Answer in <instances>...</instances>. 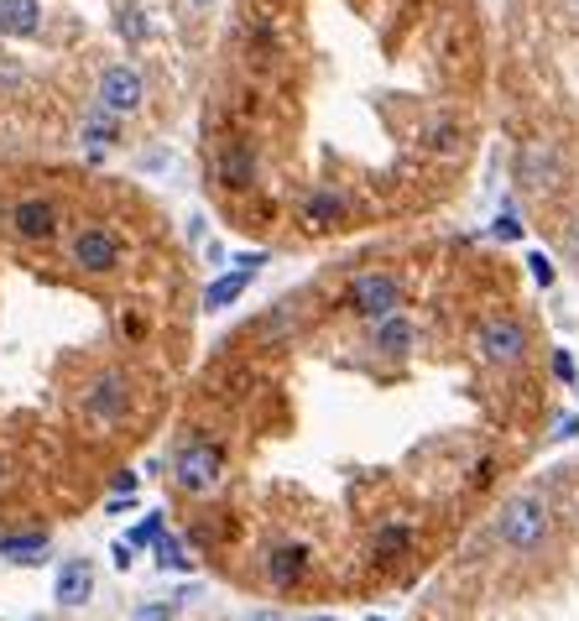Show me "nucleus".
<instances>
[{"mask_svg":"<svg viewBox=\"0 0 579 621\" xmlns=\"http://www.w3.org/2000/svg\"><path fill=\"white\" fill-rule=\"evenodd\" d=\"M548 506H543L538 497H512L506 506H501L496 518V538L512 548V554H538L543 543H548Z\"/></svg>","mask_w":579,"mask_h":621,"instance_id":"nucleus-1","label":"nucleus"},{"mask_svg":"<svg viewBox=\"0 0 579 621\" xmlns=\"http://www.w3.org/2000/svg\"><path fill=\"white\" fill-rule=\"evenodd\" d=\"M68 261L89 272V277H110L120 272V261H125V241H120L110 225H84L79 236L68 241Z\"/></svg>","mask_w":579,"mask_h":621,"instance_id":"nucleus-2","label":"nucleus"},{"mask_svg":"<svg viewBox=\"0 0 579 621\" xmlns=\"http://www.w3.org/2000/svg\"><path fill=\"white\" fill-rule=\"evenodd\" d=\"M345 308L360 319H386L402 308V282L392 272H356L345 287Z\"/></svg>","mask_w":579,"mask_h":621,"instance_id":"nucleus-3","label":"nucleus"},{"mask_svg":"<svg viewBox=\"0 0 579 621\" xmlns=\"http://www.w3.org/2000/svg\"><path fill=\"white\" fill-rule=\"evenodd\" d=\"M173 481H178L188 497H209V491L225 481V449L220 444H209V439L178 449V460H173Z\"/></svg>","mask_w":579,"mask_h":621,"instance_id":"nucleus-4","label":"nucleus"},{"mask_svg":"<svg viewBox=\"0 0 579 621\" xmlns=\"http://www.w3.org/2000/svg\"><path fill=\"white\" fill-rule=\"evenodd\" d=\"M95 105H105L110 116H136L141 105H146V74H141L136 63H110L95 84Z\"/></svg>","mask_w":579,"mask_h":621,"instance_id":"nucleus-5","label":"nucleus"},{"mask_svg":"<svg viewBox=\"0 0 579 621\" xmlns=\"http://www.w3.org/2000/svg\"><path fill=\"white\" fill-rule=\"evenodd\" d=\"M84 418H95L100 428H110V423L125 418V407H131V377L125 371H100V377L84 386Z\"/></svg>","mask_w":579,"mask_h":621,"instance_id":"nucleus-6","label":"nucleus"},{"mask_svg":"<svg viewBox=\"0 0 579 621\" xmlns=\"http://www.w3.org/2000/svg\"><path fill=\"white\" fill-rule=\"evenodd\" d=\"M476 350L491 366H517L522 356H527V329H522L517 319H506V314H491V319H480V329H476Z\"/></svg>","mask_w":579,"mask_h":621,"instance_id":"nucleus-7","label":"nucleus"},{"mask_svg":"<svg viewBox=\"0 0 579 621\" xmlns=\"http://www.w3.org/2000/svg\"><path fill=\"white\" fill-rule=\"evenodd\" d=\"M564 178V152L554 141H527L517 152V183L527 194H548V188H559Z\"/></svg>","mask_w":579,"mask_h":621,"instance_id":"nucleus-8","label":"nucleus"},{"mask_svg":"<svg viewBox=\"0 0 579 621\" xmlns=\"http://www.w3.org/2000/svg\"><path fill=\"white\" fill-rule=\"evenodd\" d=\"M11 230H17V241L26 246H47V241H58V230H63V215H58V204L53 199H21L11 204Z\"/></svg>","mask_w":579,"mask_h":621,"instance_id":"nucleus-9","label":"nucleus"},{"mask_svg":"<svg viewBox=\"0 0 579 621\" xmlns=\"http://www.w3.org/2000/svg\"><path fill=\"white\" fill-rule=\"evenodd\" d=\"M120 116H110L105 105H95V110H84V121H79V146H84V157L89 162H105V152H116L120 146Z\"/></svg>","mask_w":579,"mask_h":621,"instance_id":"nucleus-10","label":"nucleus"},{"mask_svg":"<svg viewBox=\"0 0 579 621\" xmlns=\"http://www.w3.org/2000/svg\"><path fill=\"white\" fill-rule=\"evenodd\" d=\"M89 596H95V564L89 559H63L58 580H53V601H58L63 611H79Z\"/></svg>","mask_w":579,"mask_h":621,"instance_id":"nucleus-11","label":"nucleus"},{"mask_svg":"<svg viewBox=\"0 0 579 621\" xmlns=\"http://www.w3.org/2000/svg\"><path fill=\"white\" fill-rule=\"evenodd\" d=\"M371 345H376L381 356H392V361H397V356H407V350H413V345H418V324L407 319V314H386V319H371Z\"/></svg>","mask_w":579,"mask_h":621,"instance_id":"nucleus-12","label":"nucleus"},{"mask_svg":"<svg viewBox=\"0 0 579 621\" xmlns=\"http://www.w3.org/2000/svg\"><path fill=\"white\" fill-rule=\"evenodd\" d=\"M215 173H220L225 188H251L256 183V152H251V141H230L220 157H215Z\"/></svg>","mask_w":579,"mask_h":621,"instance_id":"nucleus-13","label":"nucleus"},{"mask_svg":"<svg viewBox=\"0 0 579 621\" xmlns=\"http://www.w3.org/2000/svg\"><path fill=\"white\" fill-rule=\"evenodd\" d=\"M42 32V0H0V37H37Z\"/></svg>","mask_w":579,"mask_h":621,"instance_id":"nucleus-14","label":"nucleus"},{"mask_svg":"<svg viewBox=\"0 0 579 621\" xmlns=\"http://www.w3.org/2000/svg\"><path fill=\"white\" fill-rule=\"evenodd\" d=\"M345 215H350V204H345V194H335V188H314V194L303 199V225H308V230H335Z\"/></svg>","mask_w":579,"mask_h":621,"instance_id":"nucleus-15","label":"nucleus"},{"mask_svg":"<svg viewBox=\"0 0 579 621\" xmlns=\"http://www.w3.org/2000/svg\"><path fill=\"white\" fill-rule=\"evenodd\" d=\"M266 575H272L277 590L298 585L303 575H308V548H303V543H277V548L266 554Z\"/></svg>","mask_w":579,"mask_h":621,"instance_id":"nucleus-16","label":"nucleus"},{"mask_svg":"<svg viewBox=\"0 0 579 621\" xmlns=\"http://www.w3.org/2000/svg\"><path fill=\"white\" fill-rule=\"evenodd\" d=\"M251 277H256V272H245V266H236V272H220V277H215L209 287H204V308H209V314H220V308H230V303H236L240 293L251 287Z\"/></svg>","mask_w":579,"mask_h":621,"instance_id":"nucleus-17","label":"nucleus"},{"mask_svg":"<svg viewBox=\"0 0 579 621\" xmlns=\"http://www.w3.org/2000/svg\"><path fill=\"white\" fill-rule=\"evenodd\" d=\"M0 554H6V559H21V564L47 559V533H6V538H0Z\"/></svg>","mask_w":579,"mask_h":621,"instance_id":"nucleus-18","label":"nucleus"},{"mask_svg":"<svg viewBox=\"0 0 579 621\" xmlns=\"http://www.w3.org/2000/svg\"><path fill=\"white\" fill-rule=\"evenodd\" d=\"M116 32L125 42H131V47H141V42H146V32H152V26H146V11H141L136 0H120V11H116Z\"/></svg>","mask_w":579,"mask_h":621,"instance_id":"nucleus-19","label":"nucleus"},{"mask_svg":"<svg viewBox=\"0 0 579 621\" xmlns=\"http://www.w3.org/2000/svg\"><path fill=\"white\" fill-rule=\"evenodd\" d=\"M407 543H413V527H407V522H386L371 548H376V559H402V554H407Z\"/></svg>","mask_w":579,"mask_h":621,"instance_id":"nucleus-20","label":"nucleus"},{"mask_svg":"<svg viewBox=\"0 0 579 621\" xmlns=\"http://www.w3.org/2000/svg\"><path fill=\"white\" fill-rule=\"evenodd\" d=\"M157 569H194V559L183 554V543L173 533H157Z\"/></svg>","mask_w":579,"mask_h":621,"instance_id":"nucleus-21","label":"nucleus"},{"mask_svg":"<svg viewBox=\"0 0 579 621\" xmlns=\"http://www.w3.org/2000/svg\"><path fill=\"white\" fill-rule=\"evenodd\" d=\"M188 596H194V590H183L178 601H167V606H141V611H136V621H173V617H178V606L188 601Z\"/></svg>","mask_w":579,"mask_h":621,"instance_id":"nucleus-22","label":"nucleus"},{"mask_svg":"<svg viewBox=\"0 0 579 621\" xmlns=\"http://www.w3.org/2000/svg\"><path fill=\"white\" fill-rule=\"evenodd\" d=\"M527 272H533V282H538V287H554V261L543 257V251H533V257H527Z\"/></svg>","mask_w":579,"mask_h":621,"instance_id":"nucleus-23","label":"nucleus"},{"mask_svg":"<svg viewBox=\"0 0 579 621\" xmlns=\"http://www.w3.org/2000/svg\"><path fill=\"white\" fill-rule=\"evenodd\" d=\"M157 533H162V518H146L136 533H125V543H131V548H141V543H157Z\"/></svg>","mask_w":579,"mask_h":621,"instance_id":"nucleus-24","label":"nucleus"},{"mask_svg":"<svg viewBox=\"0 0 579 621\" xmlns=\"http://www.w3.org/2000/svg\"><path fill=\"white\" fill-rule=\"evenodd\" d=\"M554 371H559L564 381H575L579 371H575V356H569V350H554Z\"/></svg>","mask_w":579,"mask_h":621,"instance_id":"nucleus-25","label":"nucleus"},{"mask_svg":"<svg viewBox=\"0 0 579 621\" xmlns=\"http://www.w3.org/2000/svg\"><path fill=\"white\" fill-rule=\"evenodd\" d=\"M266 261H272V257H266V251H240V257H236V266H245V272H261Z\"/></svg>","mask_w":579,"mask_h":621,"instance_id":"nucleus-26","label":"nucleus"},{"mask_svg":"<svg viewBox=\"0 0 579 621\" xmlns=\"http://www.w3.org/2000/svg\"><path fill=\"white\" fill-rule=\"evenodd\" d=\"M564 257H569V261L579 266V220L569 225V230H564Z\"/></svg>","mask_w":579,"mask_h":621,"instance_id":"nucleus-27","label":"nucleus"},{"mask_svg":"<svg viewBox=\"0 0 579 621\" xmlns=\"http://www.w3.org/2000/svg\"><path fill=\"white\" fill-rule=\"evenodd\" d=\"M110 554H116V569H131V564H136V548H131L125 538H120L116 548H110Z\"/></svg>","mask_w":579,"mask_h":621,"instance_id":"nucleus-28","label":"nucleus"},{"mask_svg":"<svg viewBox=\"0 0 579 621\" xmlns=\"http://www.w3.org/2000/svg\"><path fill=\"white\" fill-rule=\"evenodd\" d=\"M496 236H501V241H517V236H522V225L512 220V215H501V220H496Z\"/></svg>","mask_w":579,"mask_h":621,"instance_id":"nucleus-29","label":"nucleus"},{"mask_svg":"<svg viewBox=\"0 0 579 621\" xmlns=\"http://www.w3.org/2000/svg\"><path fill=\"white\" fill-rule=\"evenodd\" d=\"M579 434V413H569V418H559V428H554V439H575Z\"/></svg>","mask_w":579,"mask_h":621,"instance_id":"nucleus-30","label":"nucleus"},{"mask_svg":"<svg viewBox=\"0 0 579 621\" xmlns=\"http://www.w3.org/2000/svg\"><path fill=\"white\" fill-rule=\"evenodd\" d=\"M251 621H282L277 611H251Z\"/></svg>","mask_w":579,"mask_h":621,"instance_id":"nucleus-31","label":"nucleus"},{"mask_svg":"<svg viewBox=\"0 0 579 621\" xmlns=\"http://www.w3.org/2000/svg\"><path fill=\"white\" fill-rule=\"evenodd\" d=\"M188 6H199V11H209V6H215V0H188Z\"/></svg>","mask_w":579,"mask_h":621,"instance_id":"nucleus-32","label":"nucleus"},{"mask_svg":"<svg viewBox=\"0 0 579 621\" xmlns=\"http://www.w3.org/2000/svg\"><path fill=\"white\" fill-rule=\"evenodd\" d=\"M303 621H340V617H303Z\"/></svg>","mask_w":579,"mask_h":621,"instance_id":"nucleus-33","label":"nucleus"},{"mask_svg":"<svg viewBox=\"0 0 579 621\" xmlns=\"http://www.w3.org/2000/svg\"><path fill=\"white\" fill-rule=\"evenodd\" d=\"M569 11H575V17H579V0H569Z\"/></svg>","mask_w":579,"mask_h":621,"instance_id":"nucleus-34","label":"nucleus"},{"mask_svg":"<svg viewBox=\"0 0 579 621\" xmlns=\"http://www.w3.org/2000/svg\"><path fill=\"white\" fill-rule=\"evenodd\" d=\"M371 621H376V617H371Z\"/></svg>","mask_w":579,"mask_h":621,"instance_id":"nucleus-35","label":"nucleus"},{"mask_svg":"<svg viewBox=\"0 0 579 621\" xmlns=\"http://www.w3.org/2000/svg\"><path fill=\"white\" fill-rule=\"evenodd\" d=\"M37 621H42V617H37Z\"/></svg>","mask_w":579,"mask_h":621,"instance_id":"nucleus-36","label":"nucleus"}]
</instances>
